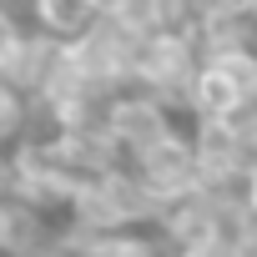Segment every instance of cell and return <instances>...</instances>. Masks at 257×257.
I'll return each mask as SVG.
<instances>
[{"label": "cell", "instance_id": "6", "mask_svg": "<svg viewBox=\"0 0 257 257\" xmlns=\"http://www.w3.org/2000/svg\"><path fill=\"white\" fill-rule=\"evenodd\" d=\"M167 257H242L227 237H202V242H182V247H167Z\"/></svg>", "mask_w": 257, "mask_h": 257}, {"label": "cell", "instance_id": "2", "mask_svg": "<svg viewBox=\"0 0 257 257\" xmlns=\"http://www.w3.org/2000/svg\"><path fill=\"white\" fill-rule=\"evenodd\" d=\"M101 132H106V142L116 147L121 162H132V157L162 147L167 137H177L182 132V116H177V106H167V101H157L147 91L126 86V91H116V96L101 101Z\"/></svg>", "mask_w": 257, "mask_h": 257}, {"label": "cell", "instance_id": "8", "mask_svg": "<svg viewBox=\"0 0 257 257\" xmlns=\"http://www.w3.org/2000/svg\"><path fill=\"white\" fill-rule=\"evenodd\" d=\"M6 232H11V197H0V257H6Z\"/></svg>", "mask_w": 257, "mask_h": 257}, {"label": "cell", "instance_id": "3", "mask_svg": "<svg viewBox=\"0 0 257 257\" xmlns=\"http://www.w3.org/2000/svg\"><path fill=\"white\" fill-rule=\"evenodd\" d=\"M126 167H132V177L142 182V192L152 197L157 217H162L167 207H177V202H187V197L207 192L202 167H197V157H192V147H187V126H182L177 137H167L162 147H152V152L132 157Z\"/></svg>", "mask_w": 257, "mask_h": 257}, {"label": "cell", "instance_id": "7", "mask_svg": "<svg viewBox=\"0 0 257 257\" xmlns=\"http://www.w3.org/2000/svg\"><path fill=\"white\" fill-rule=\"evenodd\" d=\"M232 197H237V212H242V217L257 227V167H252V172L237 182V192H232Z\"/></svg>", "mask_w": 257, "mask_h": 257}, {"label": "cell", "instance_id": "5", "mask_svg": "<svg viewBox=\"0 0 257 257\" xmlns=\"http://www.w3.org/2000/svg\"><path fill=\"white\" fill-rule=\"evenodd\" d=\"M31 121H36V106L26 91H16L11 81H0V147H11L31 132Z\"/></svg>", "mask_w": 257, "mask_h": 257}, {"label": "cell", "instance_id": "4", "mask_svg": "<svg viewBox=\"0 0 257 257\" xmlns=\"http://www.w3.org/2000/svg\"><path fill=\"white\" fill-rule=\"evenodd\" d=\"M96 21H101L96 0H36V6H31V31L46 36V41H56V46L81 41Z\"/></svg>", "mask_w": 257, "mask_h": 257}, {"label": "cell", "instance_id": "1", "mask_svg": "<svg viewBox=\"0 0 257 257\" xmlns=\"http://www.w3.org/2000/svg\"><path fill=\"white\" fill-rule=\"evenodd\" d=\"M187 16H192V11H187ZM197 61H202V51H197L187 21H182V26H167V31H157V36H142V41H137V56H132V91H147V96L177 106L182 91H187L192 76H197Z\"/></svg>", "mask_w": 257, "mask_h": 257}]
</instances>
